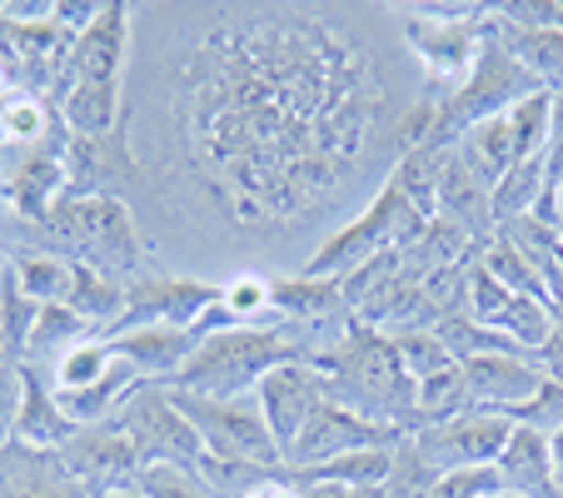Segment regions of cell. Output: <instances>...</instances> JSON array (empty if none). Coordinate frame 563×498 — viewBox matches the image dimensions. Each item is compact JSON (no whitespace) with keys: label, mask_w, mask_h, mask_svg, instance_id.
Returning a JSON list of instances; mask_svg holds the SVG:
<instances>
[{"label":"cell","mask_w":563,"mask_h":498,"mask_svg":"<svg viewBox=\"0 0 563 498\" xmlns=\"http://www.w3.org/2000/svg\"><path fill=\"white\" fill-rule=\"evenodd\" d=\"M439 96L394 5H130L120 140L175 275H299L429 140Z\"/></svg>","instance_id":"1"},{"label":"cell","mask_w":563,"mask_h":498,"mask_svg":"<svg viewBox=\"0 0 563 498\" xmlns=\"http://www.w3.org/2000/svg\"><path fill=\"white\" fill-rule=\"evenodd\" d=\"M125 65H130V5H100L96 25L75 35V51L55 86L51 106L70 135H115L125 115Z\"/></svg>","instance_id":"2"},{"label":"cell","mask_w":563,"mask_h":498,"mask_svg":"<svg viewBox=\"0 0 563 498\" xmlns=\"http://www.w3.org/2000/svg\"><path fill=\"white\" fill-rule=\"evenodd\" d=\"M305 324H245L230 334L195 344L185 369L175 374L170 389L195 394V399H250L269 369L295 359H314Z\"/></svg>","instance_id":"3"},{"label":"cell","mask_w":563,"mask_h":498,"mask_svg":"<svg viewBox=\"0 0 563 498\" xmlns=\"http://www.w3.org/2000/svg\"><path fill=\"white\" fill-rule=\"evenodd\" d=\"M45 230H51V244L65 259L106 269L120 285H135L145 269L159 265L120 195H65L51 210Z\"/></svg>","instance_id":"4"},{"label":"cell","mask_w":563,"mask_h":498,"mask_svg":"<svg viewBox=\"0 0 563 498\" xmlns=\"http://www.w3.org/2000/svg\"><path fill=\"white\" fill-rule=\"evenodd\" d=\"M539 80H533L529 70H523L519 60H514L509 51H504L499 41H484V51H478V65L468 70V80L454 90V96H444V106H439L434 125H429V150H454L459 140L468 135V130H478L484 120H499L509 115L514 106H523L529 96H539Z\"/></svg>","instance_id":"5"},{"label":"cell","mask_w":563,"mask_h":498,"mask_svg":"<svg viewBox=\"0 0 563 498\" xmlns=\"http://www.w3.org/2000/svg\"><path fill=\"white\" fill-rule=\"evenodd\" d=\"M165 389H170V384H165ZM170 394H175V403L190 413V424L200 429L210 454L245 458V464H265V468L285 464L255 394H250V399H195V394H180V389H170Z\"/></svg>","instance_id":"6"},{"label":"cell","mask_w":563,"mask_h":498,"mask_svg":"<svg viewBox=\"0 0 563 498\" xmlns=\"http://www.w3.org/2000/svg\"><path fill=\"white\" fill-rule=\"evenodd\" d=\"M394 15H399V31H405V45L409 55L419 60V70H424V80L439 90V96H454L459 86L468 80V70L478 65V51H484V15L478 21H429V15H419L415 5H394Z\"/></svg>","instance_id":"7"},{"label":"cell","mask_w":563,"mask_h":498,"mask_svg":"<svg viewBox=\"0 0 563 498\" xmlns=\"http://www.w3.org/2000/svg\"><path fill=\"white\" fill-rule=\"evenodd\" d=\"M120 424L135 439L140 464H185L195 468L205 458V439L190 424V413L175 403L165 384H140L135 399L120 409Z\"/></svg>","instance_id":"8"},{"label":"cell","mask_w":563,"mask_h":498,"mask_svg":"<svg viewBox=\"0 0 563 498\" xmlns=\"http://www.w3.org/2000/svg\"><path fill=\"white\" fill-rule=\"evenodd\" d=\"M514 434V419L494 409H464L454 419H439V424H424L409 434V444L419 449L434 474H449V468H484V464H499L504 444Z\"/></svg>","instance_id":"9"},{"label":"cell","mask_w":563,"mask_h":498,"mask_svg":"<svg viewBox=\"0 0 563 498\" xmlns=\"http://www.w3.org/2000/svg\"><path fill=\"white\" fill-rule=\"evenodd\" d=\"M405 439H409V429L369 424V419H360L354 409L324 399L314 409V419L305 424V434L295 439V449L285 454V468L305 474V468H319V464H330V458H340V454H354V449H399Z\"/></svg>","instance_id":"10"},{"label":"cell","mask_w":563,"mask_h":498,"mask_svg":"<svg viewBox=\"0 0 563 498\" xmlns=\"http://www.w3.org/2000/svg\"><path fill=\"white\" fill-rule=\"evenodd\" d=\"M70 145V140H65ZM65 145L41 150H5L0 155V204H11L21 220L45 224L51 210L70 195V159Z\"/></svg>","instance_id":"11"},{"label":"cell","mask_w":563,"mask_h":498,"mask_svg":"<svg viewBox=\"0 0 563 498\" xmlns=\"http://www.w3.org/2000/svg\"><path fill=\"white\" fill-rule=\"evenodd\" d=\"M60 458H65V468H70V478L86 488L90 498L130 488L135 484V468H140V449H135V439L125 434L120 419L80 429V434L60 449Z\"/></svg>","instance_id":"12"},{"label":"cell","mask_w":563,"mask_h":498,"mask_svg":"<svg viewBox=\"0 0 563 498\" xmlns=\"http://www.w3.org/2000/svg\"><path fill=\"white\" fill-rule=\"evenodd\" d=\"M324 399H330V394H324V374H319L309 359L279 364V369H269L265 379H260L255 403H260V413H265V424H269V434H275L279 454L295 449V439L305 434V424L314 419V409Z\"/></svg>","instance_id":"13"},{"label":"cell","mask_w":563,"mask_h":498,"mask_svg":"<svg viewBox=\"0 0 563 498\" xmlns=\"http://www.w3.org/2000/svg\"><path fill=\"white\" fill-rule=\"evenodd\" d=\"M459 369H464V384H468V403L474 409H494L504 419H514L543 389V369L529 354H478V359H464Z\"/></svg>","instance_id":"14"},{"label":"cell","mask_w":563,"mask_h":498,"mask_svg":"<svg viewBox=\"0 0 563 498\" xmlns=\"http://www.w3.org/2000/svg\"><path fill=\"white\" fill-rule=\"evenodd\" d=\"M0 498H90V494L70 478L60 449H35L11 439L0 449Z\"/></svg>","instance_id":"15"},{"label":"cell","mask_w":563,"mask_h":498,"mask_svg":"<svg viewBox=\"0 0 563 498\" xmlns=\"http://www.w3.org/2000/svg\"><path fill=\"white\" fill-rule=\"evenodd\" d=\"M110 350L115 359H125L140 379H159L175 384V374L185 369V359L195 354V334L175 324H145V329H125V334H110Z\"/></svg>","instance_id":"16"},{"label":"cell","mask_w":563,"mask_h":498,"mask_svg":"<svg viewBox=\"0 0 563 498\" xmlns=\"http://www.w3.org/2000/svg\"><path fill=\"white\" fill-rule=\"evenodd\" d=\"M494 468H499L504 488H519V494H529V498H563L559 478H553V464H549V434H539V429L514 424L509 444H504Z\"/></svg>","instance_id":"17"},{"label":"cell","mask_w":563,"mask_h":498,"mask_svg":"<svg viewBox=\"0 0 563 498\" xmlns=\"http://www.w3.org/2000/svg\"><path fill=\"white\" fill-rule=\"evenodd\" d=\"M80 429L70 424V413L60 409L55 389H45L41 369L25 364V384H21V413H15V439L35 449H65Z\"/></svg>","instance_id":"18"},{"label":"cell","mask_w":563,"mask_h":498,"mask_svg":"<svg viewBox=\"0 0 563 498\" xmlns=\"http://www.w3.org/2000/svg\"><path fill=\"white\" fill-rule=\"evenodd\" d=\"M70 265H75V259H70ZM65 305L86 319V324H96L100 334H110V329L120 324V314H125V285H120V279H110L106 269H96V265H75Z\"/></svg>","instance_id":"19"},{"label":"cell","mask_w":563,"mask_h":498,"mask_svg":"<svg viewBox=\"0 0 563 498\" xmlns=\"http://www.w3.org/2000/svg\"><path fill=\"white\" fill-rule=\"evenodd\" d=\"M340 309H344L340 279H309V275L275 279V319H285V324H324Z\"/></svg>","instance_id":"20"},{"label":"cell","mask_w":563,"mask_h":498,"mask_svg":"<svg viewBox=\"0 0 563 498\" xmlns=\"http://www.w3.org/2000/svg\"><path fill=\"white\" fill-rule=\"evenodd\" d=\"M5 265H11V285L25 299H35V305H65L70 269H75L65 255H55V250H15Z\"/></svg>","instance_id":"21"},{"label":"cell","mask_w":563,"mask_h":498,"mask_svg":"<svg viewBox=\"0 0 563 498\" xmlns=\"http://www.w3.org/2000/svg\"><path fill=\"white\" fill-rule=\"evenodd\" d=\"M96 334L100 329L86 324L70 305H41V314H35V324H31V340H25V359L21 364H41V359L51 364V359H60L65 350H75V344L96 340Z\"/></svg>","instance_id":"22"},{"label":"cell","mask_w":563,"mask_h":498,"mask_svg":"<svg viewBox=\"0 0 563 498\" xmlns=\"http://www.w3.org/2000/svg\"><path fill=\"white\" fill-rule=\"evenodd\" d=\"M389 474H394V449H354V454H340L330 464L305 468V474L289 468L295 484H344V488H384Z\"/></svg>","instance_id":"23"},{"label":"cell","mask_w":563,"mask_h":498,"mask_svg":"<svg viewBox=\"0 0 563 498\" xmlns=\"http://www.w3.org/2000/svg\"><path fill=\"white\" fill-rule=\"evenodd\" d=\"M110 364H115V350H110L106 334H96V340L65 350L60 359H51V364H45V374H51V389L55 394H75V389H90V384L106 379Z\"/></svg>","instance_id":"24"},{"label":"cell","mask_w":563,"mask_h":498,"mask_svg":"<svg viewBox=\"0 0 563 498\" xmlns=\"http://www.w3.org/2000/svg\"><path fill=\"white\" fill-rule=\"evenodd\" d=\"M543 190H549V175H543V155H539V159H523V165H514V170L489 190L494 220L509 224V220H523V214H533V204L543 200Z\"/></svg>","instance_id":"25"},{"label":"cell","mask_w":563,"mask_h":498,"mask_svg":"<svg viewBox=\"0 0 563 498\" xmlns=\"http://www.w3.org/2000/svg\"><path fill=\"white\" fill-rule=\"evenodd\" d=\"M553 299H539V295H514V305L504 309L499 319V334H509L523 354H539L543 340L553 334Z\"/></svg>","instance_id":"26"},{"label":"cell","mask_w":563,"mask_h":498,"mask_svg":"<svg viewBox=\"0 0 563 498\" xmlns=\"http://www.w3.org/2000/svg\"><path fill=\"white\" fill-rule=\"evenodd\" d=\"M549 110H553V90H539V96H529L523 106H514L509 115H504L519 165L523 159H539L543 150H549Z\"/></svg>","instance_id":"27"},{"label":"cell","mask_w":563,"mask_h":498,"mask_svg":"<svg viewBox=\"0 0 563 498\" xmlns=\"http://www.w3.org/2000/svg\"><path fill=\"white\" fill-rule=\"evenodd\" d=\"M389 340H394V354H399V369L409 374V384H424L429 374L459 364L454 354L439 344L434 329H399V334H389Z\"/></svg>","instance_id":"28"},{"label":"cell","mask_w":563,"mask_h":498,"mask_svg":"<svg viewBox=\"0 0 563 498\" xmlns=\"http://www.w3.org/2000/svg\"><path fill=\"white\" fill-rule=\"evenodd\" d=\"M220 305L240 324H269L275 319V279L269 275H234L220 285Z\"/></svg>","instance_id":"29"},{"label":"cell","mask_w":563,"mask_h":498,"mask_svg":"<svg viewBox=\"0 0 563 498\" xmlns=\"http://www.w3.org/2000/svg\"><path fill=\"white\" fill-rule=\"evenodd\" d=\"M130 488H135L140 498H214L210 488H205V478L185 464H140Z\"/></svg>","instance_id":"30"},{"label":"cell","mask_w":563,"mask_h":498,"mask_svg":"<svg viewBox=\"0 0 563 498\" xmlns=\"http://www.w3.org/2000/svg\"><path fill=\"white\" fill-rule=\"evenodd\" d=\"M484 269H489V275L499 279V285H509L514 295H539V299H549V295H543L539 269L529 265V255H523V250L509 240V234L489 244V255H484Z\"/></svg>","instance_id":"31"},{"label":"cell","mask_w":563,"mask_h":498,"mask_svg":"<svg viewBox=\"0 0 563 498\" xmlns=\"http://www.w3.org/2000/svg\"><path fill=\"white\" fill-rule=\"evenodd\" d=\"M509 305H514V289L509 285H499V279H494L484 265L468 269V285H464L468 319H478L484 329H499V319H504V309H509Z\"/></svg>","instance_id":"32"},{"label":"cell","mask_w":563,"mask_h":498,"mask_svg":"<svg viewBox=\"0 0 563 498\" xmlns=\"http://www.w3.org/2000/svg\"><path fill=\"white\" fill-rule=\"evenodd\" d=\"M35 314H41V305L25 299L21 289L11 285V269H5V285H0V344L11 354H21V359H25V340H31Z\"/></svg>","instance_id":"33"},{"label":"cell","mask_w":563,"mask_h":498,"mask_svg":"<svg viewBox=\"0 0 563 498\" xmlns=\"http://www.w3.org/2000/svg\"><path fill=\"white\" fill-rule=\"evenodd\" d=\"M499 488H504V478H499V468H494V464H484V468H449V474L434 478L429 498H489V494H499Z\"/></svg>","instance_id":"34"},{"label":"cell","mask_w":563,"mask_h":498,"mask_svg":"<svg viewBox=\"0 0 563 498\" xmlns=\"http://www.w3.org/2000/svg\"><path fill=\"white\" fill-rule=\"evenodd\" d=\"M514 424H523V429H539V434H553V429L563 424V384L543 379V389L533 394V399L523 403L519 413H514Z\"/></svg>","instance_id":"35"},{"label":"cell","mask_w":563,"mask_h":498,"mask_svg":"<svg viewBox=\"0 0 563 498\" xmlns=\"http://www.w3.org/2000/svg\"><path fill=\"white\" fill-rule=\"evenodd\" d=\"M21 384H25V364H0V449L15 439V413H21Z\"/></svg>","instance_id":"36"},{"label":"cell","mask_w":563,"mask_h":498,"mask_svg":"<svg viewBox=\"0 0 563 498\" xmlns=\"http://www.w3.org/2000/svg\"><path fill=\"white\" fill-rule=\"evenodd\" d=\"M533 364L543 369V379H553V384H563V319L553 324V334L543 340V350L533 354Z\"/></svg>","instance_id":"37"},{"label":"cell","mask_w":563,"mask_h":498,"mask_svg":"<svg viewBox=\"0 0 563 498\" xmlns=\"http://www.w3.org/2000/svg\"><path fill=\"white\" fill-rule=\"evenodd\" d=\"M240 498H299V484H289V474L279 468L275 478H265L260 488H250V494H240Z\"/></svg>","instance_id":"38"},{"label":"cell","mask_w":563,"mask_h":498,"mask_svg":"<svg viewBox=\"0 0 563 498\" xmlns=\"http://www.w3.org/2000/svg\"><path fill=\"white\" fill-rule=\"evenodd\" d=\"M96 498H140L135 488H115V494H96Z\"/></svg>","instance_id":"39"},{"label":"cell","mask_w":563,"mask_h":498,"mask_svg":"<svg viewBox=\"0 0 563 498\" xmlns=\"http://www.w3.org/2000/svg\"><path fill=\"white\" fill-rule=\"evenodd\" d=\"M489 498H529V494H519V488H499V494H489Z\"/></svg>","instance_id":"40"},{"label":"cell","mask_w":563,"mask_h":498,"mask_svg":"<svg viewBox=\"0 0 563 498\" xmlns=\"http://www.w3.org/2000/svg\"><path fill=\"white\" fill-rule=\"evenodd\" d=\"M0 364H11V350H5V344H0Z\"/></svg>","instance_id":"41"},{"label":"cell","mask_w":563,"mask_h":498,"mask_svg":"<svg viewBox=\"0 0 563 498\" xmlns=\"http://www.w3.org/2000/svg\"><path fill=\"white\" fill-rule=\"evenodd\" d=\"M5 269H11V265H5V259H0V279H5Z\"/></svg>","instance_id":"42"},{"label":"cell","mask_w":563,"mask_h":498,"mask_svg":"<svg viewBox=\"0 0 563 498\" xmlns=\"http://www.w3.org/2000/svg\"><path fill=\"white\" fill-rule=\"evenodd\" d=\"M0 285H5V279H0Z\"/></svg>","instance_id":"43"}]
</instances>
